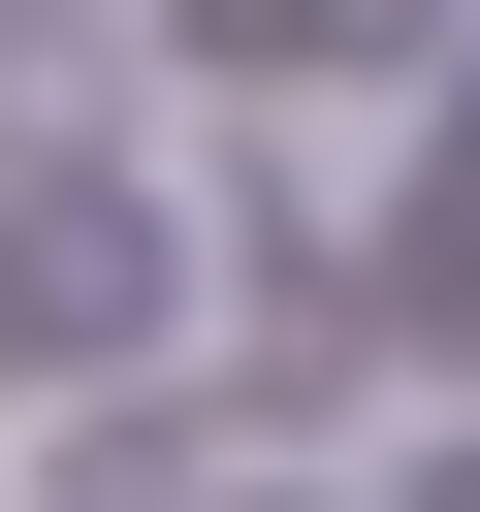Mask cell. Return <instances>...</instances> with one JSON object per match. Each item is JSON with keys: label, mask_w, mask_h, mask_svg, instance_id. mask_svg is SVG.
Here are the masks:
<instances>
[{"label": "cell", "mask_w": 480, "mask_h": 512, "mask_svg": "<svg viewBox=\"0 0 480 512\" xmlns=\"http://www.w3.org/2000/svg\"><path fill=\"white\" fill-rule=\"evenodd\" d=\"M416 32H448V0H192L224 96H352V64H416Z\"/></svg>", "instance_id": "cell-1"}, {"label": "cell", "mask_w": 480, "mask_h": 512, "mask_svg": "<svg viewBox=\"0 0 480 512\" xmlns=\"http://www.w3.org/2000/svg\"><path fill=\"white\" fill-rule=\"evenodd\" d=\"M416 512H480V448H416Z\"/></svg>", "instance_id": "cell-2"}, {"label": "cell", "mask_w": 480, "mask_h": 512, "mask_svg": "<svg viewBox=\"0 0 480 512\" xmlns=\"http://www.w3.org/2000/svg\"><path fill=\"white\" fill-rule=\"evenodd\" d=\"M0 32H96V0H0Z\"/></svg>", "instance_id": "cell-3"}]
</instances>
